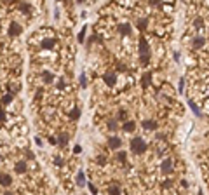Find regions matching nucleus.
I'll return each instance as SVG.
<instances>
[{"instance_id":"f257e3e1","label":"nucleus","mask_w":209,"mask_h":195,"mask_svg":"<svg viewBox=\"0 0 209 195\" xmlns=\"http://www.w3.org/2000/svg\"><path fill=\"white\" fill-rule=\"evenodd\" d=\"M147 141L143 139L141 136H134L131 138V152H133L134 155H143L145 152H147Z\"/></svg>"},{"instance_id":"f03ea898","label":"nucleus","mask_w":209,"mask_h":195,"mask_svg":"<svg viewBox=\"0 0 209 195\" xmlns=\"http://www.w3.org/2000/svg\"><path fill=\"white\" fill-rule=\"evenodd\" d=\"M190 47H192V51H195V52H202V51H206V47H207V37L195 35L193 39L190 40Z\"/></svg>"},{"instance_id":"7ed1b4c3","label":"nucleus","mask_w":209,"mask_h":195,"mask_svg":"<svg viewBox=\"0 0 209 195\" xmlns=\"http://www.w3.org/2000/svg\"><path fill=\"white\" fill-rule=\"evenodd\" d=\"M159 171L162 174H173L174 173V160L171 157H164V160L159 166Z\"/></svg>"},{"instance_id":"20e7f679","label":"nucleus","mask_w":209,"mask_h":195,"mask_svg":"<svg viewBox=\"0 0 209 195\" xmlns=\"http://www.w3.org/2000/svg\"><path fill=\"white\" fill-rule=\"evenodd\" d=\"M160 190L164 192H174L176 190V179L174 178H162L160 179Z\"/></svg>"},{"instance_id":"39448f33","label":"nucleus","mask_w":209,"mask_h":195,"mask_svg":"<svg viewBox=\"0 0 209 195\" xmlns=\"http://www.w3.org/2000/svg\"><path fill=\"white\" fill-rule=\"evenodd\" d=\"M21 31H23V26H21V25H18V23H11L9 28H7V35H9L11 39H14V37L21 35Z\"/></svg>"},{"instance_id":"423d86ee","label":"nucleus","mask_w":209,"mask_h":195,"mask_svg":"<svg viewBox=\"0 0 209 195\" xmlns=\"http://www.w3.org/2000/svg\"><path fill=\"white\" fill-rule=\"evenodd\" d=\"M103 80H105V84L110 85V87H113V85L119 82V79H117V73H115V71H107V73L103 75Z\"/></svg>"},{"instance_id":"0eeeda50","label":"nucleus","mask_w":209,"mask_h":195,"mask_svg":"<svg viewBox=\"0 0 209 195\" xmlns=\"http://www.w3.org/2000/svg\"><path fill=\"white\" fill-rule=\"evenodd\" d=\"M117 31H119V35H122V37H129L131 33H133V26L127 25V23H120V25H117Z\"/></svg>"},{"instance_id":"6e6552de","label":"nucleus","mask_w":209,"mask_h":195,"mask_svg":"<svg viewBox=\"0 0 209 195\" xmlns=\"http://www.w3.org/2000/svg\"><path fill=\"white\" fill-rule=\"evenodd\" d=\"M138 49H139V56H150V45H148V42H147V39H145V37H141V39H139Z\"/></svg>"},{"instance_id":"1a4fd4ad","label":"nucleus","mask_w":209,"mask_h":195,"mask_svg":"<svg viewBox=\"0 0 209 195\" xmlns=\"http://www.w3.org/2000/svg\"><path fill=\"white\" fill-rule=\"evenodd\" d=\"M107 145H108L110 150H119L120 145H122V139H120L119 136H110L108 138V141H107Z\"/></svg>"},{"instance_id":"9d476101","label":"nucleus","mask_w":209,"mask_h":195,"mask_svg":"<svg viewBox=\"0 0 209 195\" xmlns=\"http://www.w3.org/2000/svg\"><path fill=\"white\" fill-rule=\"evenodd\" d=\"M141 127L145 129V131H157V129H159V124H157L155 120H143L141 122Z\"/></svg>"},{"instance_id":"9b49d317","label":"nucleus","mask_w":209,"mask_h":195,"mask_svg":"<svg viewBox=\"0 0 209 195\" xmlns=\"http://www.w3.org/2000/svg\"><path fill=\"white\" fill-rule=\"evenodd\" d=\"M134 129H136V122L134 120H125L124 125H122V131L124 133H134Z\"/></svg>"},{"instance_id":"f8f14e48","label":"nucleus","mask_w":209,"mask_h":195,"mask_svg":"<svg viewBox=\"0 0 209 195\" xmlns=\"http://www.w3.org/2000/svg\"><path fill=\"white\" fill-rule=\"evenodd\" d=\"M152 77H153V73H152V71H147V73H143V77H141V85H143V87H150V84H152Z\"/></svg>"},{"instance_id":"ddd939ff","label":"nucleus","mask_w":209,"mask_h":195,"mask_svg":"<svg viewBox=\"0 0 209 195\" xmlns=\"http://www.w3.org/2000/svg\"><path fill=\"white\" fill-rule=\"evenodd\" d=\"M0 185L2 186H11L12 185V178L9 176V174H0Z\"/></svg>"},{"instance_id":"4468645a","label":"nucleus","mask_w":209,"mask_h":195,"mask_svg":"<svg viewBox=\"0 0 209 195\" xmlns=\"http://www.w3.org/2000/svg\"><path fill=\"white\" fill-rule=\"evenodd\" d=\"M14 169H16V173H26L28 171V164L25 162V160H21V162H16V166H14Z\"/></svg>"},{"instance_id":"2eb2a0df","label":"nucleus","mask_w":209,"mask_h":195,"mask_svg":"<svg viewBox=\"0 0 209 195\" xmlns=\"http://www.w3.org/2000/svg\"><path fill=\"white\" fill-rule=\"evenodd\" d=\"M136 26H138L139 30H147V28H148V18H138Z\"/></svg>"},{"instance_id":"dca6fc26","label":"nucleus","mask_w":209,"mask_h":195,"mask_svg":"<svg viewBox=\"0 0 209 195\" xmlns=\"http://www.w3.org/2000/svg\"><path fill=\"white\" fill-rule=\"evenodd\" d=\"M40 45H42L44 49H51V47L56 45V39H44V42H42Z\"/></svg>"},{"instance_id":"f3484780","label":"nucleus","mask_w":209,"mask_h":195,"mask_svg":"<svg viewBox=\"0 0 209 195\" xmlns=\"http://www.w3.org/2000/svg\"><path fill=\"white\" fill-rule=\"evenodd\" d=\"M77 186H85V176H84V171H79V174H77Z\"/></svg>"},{"instance_id":"a211bd4d","label":"nucleus","mask_w":209,"mask_h":195,"mask_svg":"<svg viewBox=\"0 0 209 195\" xmlns=\"http://www.w3.org/2000/svg\"><path fill=\"white\" fill-rule=\"evenodd\" d=\"M19 11L25 14H30L31 12V4H28V2H21L19 4Z\"/></svg>"},{"instance_id":"6ab92c4d","label":"nucleus","mask_w":209,"mask_h":195,"mask_svg":"<svg viewBox=\"0 0 209 195\" xmlns=\"http://www.w3.org/2000/svg\"><path fill=\"white\" fill-rule=\"evenodd\" d=\"M117 160H119L122 166H127V153H125V152H119V153H117Z\"/></svg>"},{"instance_id":"aec40b11","label":"nucleus","mask_w":209,"mask_h":195,"mask_svg":"<svg viewBox=\"0 0 209 195\" xmlns=\"http://www.w3.org/2000/svg\"><path fill=\"white\" fill-rule=\"evenodd\" d=\"M42 79H44V82L49 84V82H52V80H54V75H52V73H49V71H44V73H42Z\"/></svg>"},{"instance_id":"412c9836","label":"nucleus","mask_w":209,"mask_h":195,"mask_svg":"<svg viewBox=\"0 0 209 195\" xmlns=\"http://www.w3.org/2000/svg\"><path fill=\"white\" fill-rule=\"evenodd\" d=\"M107 127L110 129V131H117V129H119V122H117V120H108Z\"/></svg>"},{"instance_id":"4be33fe9","label":"nucleus","mask_w":209,"mask_h":195,"mask_svg":"<svg viewBox=\"0 0 209 195\" xmlns=\"http://www.w3.org/2000/svg\"><path fill=\"white\" fill-rule=\"evenodd\" d=\"M11 101H12V94H11V93L4 94V98H2V105H9Z\"/></svg>"},{"instance_id":"5701e85b","label":"nucleus","mask_w":209,"mask_h":195,"mask_svg":"<svg viewBox=\"0 0 209 195\" xmlns=\"http://www.w3.org/2000/svg\"><path fill=\"white\" fill-rule=\"evenodd\" d=\"M79 117H80V110H79V108H71L70 119H71V120H75V119H79Z\"/></svg>"},{"instance_id":"b1692460","label":"nucleus","mask_w":209,"mask_h":195,"mask_svg":"<svg viewBox=\"0 0 209 195\" xmlns=\"http://www.w3.org/2000/svg\"><path fill=\"white\" fill-rule=\"evenodd\" d=\"M54 166H58V167H61V166H65V160H63V157H59V155H56L54 157Z\"/></svg>"},{"instance_id":"393cba45","label":"nucleus","mask_w":209,"mask_h":195,"mask_svg":"<svg viewBox=\"0 0 209 195\" xmlns=\"http://www.w3.org/2000/svg\"><path fill=\"white\" fill-rule=\"evenodd\" d=\"M58 143L61 146H65L68 143V134H61V136H59V139H58Z\"/></svg>"},{"instance_id":"a878e982","label":"nucleus","mask_w":209,"mask_h":195,"mask_svg":"<svg viewBox=\"0 0 209 195\" xmlns=\"http://www.w3.org/2000/svg\"><path fill=\"white\" fill-rule=\"evenodd\" d=\"M200 105H202V108H204V111H206V113H209V96L206 98V99H204L202 103H200Z\"/></svg>"},{"instance_id":"bb28decb","label":"nucleus","mask_w":209,"mask_h":195,"mask_svg":"<svg viewBox=\"0 0 209 195\" xmlns=\"http://www.w3.org/2000/svg\"><path fill=\"white\" fill-rule=\"evenodd\" d=\"M148 5H152V7H160V5H162V0H148Z\"/></svg>"},{"instance_id":"cd10ccee","label":"nucleus","mask_w":209,"mask_h":195,"mask_svg":"<svg viewBox=\"0 0 209 195\" xmlns=\"http://www.w3.org/2000/svg\"><path fill=\"white\" fill-rule=\"evenodd\" d=\"M80 87H87V79H85L84 73L80 75Z\"/></svg>"},{"instance_id":"c85d7f7f","label":"nucleus","mask_w":209,"mask_h":195,"mask_svg":"<svg viewBox=\"0 0 209 195\" xmlns=\"http://www.w3.org/2000/svg\"><path fill=\"white\" fill-rule=\"evenodd\" d=\"M108 192H110V193H120V186H110Z\"/></svg>"},{"instance_id":"c756f323","label":"nucleus","mask_w":209,"mask_h":195,"mask_svg":"<svg viewBox=\"0 0 209 195\" xmlns=\"http://www.w3.org/2000/svg\"><path fill=\"white\" fill-rule=\"evenodd\" d=\"M117 117H119V120H125V117H127V111H125V110H122V111H120V113H119Z\"/></svg>"},{"instance_id":"7c9ffc66","label":"nucleus","mask_w":209,"mask_h":195,"mask_svg":"<svg viewBox=\"0 0 209 195\" xmlns=\"http://www.w3.org/2000/svg\"><path fill=\"white\" fill-rule=\"evenodd\" d=\"M80 152H82V146H80V145H75V146H73V153H77V155H79Z\"/></svg>"},{"instance_id":"2f4dec72","label":"nucleus","mask_w":209,"mask_h":195,"mask_svg":"<svg viewBox=\"0 0 209 195\" xmlns=\"http://www.w3.org/2000/svg\"><path fill=\"white\" fill-rule=\"evenodd\" d=\"M84 37H85V28L79 33V42H84Z\"/></svg>"},{"instance_id":"473e14b6","label":"nucleus","mask_w":209,"mask_h":195,"mask_svg":"<svg viewBox=\"0 0 209 195\" xmlns=\"http://www.w3.org/2000/svg\"><path fill=\"white\" fill-rule=\"evenodd\" d=\"M4 120H5V111L0 110V122H4Z\"/></svg>"},{"instance_id":"72a5a7b5","label":"nucleus","mask_w":209,"mask_h":195,"mask_svg":"<svg viewBox=\"0 0 209 195\" xmlns=\"http://www.w3.org/2000/svg\"><path fill=\"white\" fill-rule=\"evenodd\" d=\"M89 190L93 192V193H96V192H98V188H96V186H94V185H89Z\"/></svg>"},{"instance_id":"f704fd0d","label":"nucleus","mask_w":209,"mask_h":195,"mask_svg":"<svg viewBox=\"0 0 209 195\" xmlns=\"http://www.w3.org/2000/svg\"><path fill=\"white\" fill-rule=\"evenodd\" d=\"M77 2H79V4H82V2H84V0H77Z\"/></svg>"},{"instance_id":"c9c22d12","label":"nucleus","mask_w":209,"mask_h":195,"mask_svg":"<svg viewBox=\"0 0 209 195\" xmlns=\"http://www.w3.org/2000/svg\"><path fill=\"white\" fill-rule=\"evenodd\" d=\"M56 2H63V0H56Z\"/></svg>"}]
</instances>
